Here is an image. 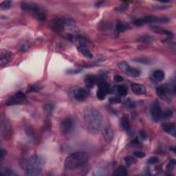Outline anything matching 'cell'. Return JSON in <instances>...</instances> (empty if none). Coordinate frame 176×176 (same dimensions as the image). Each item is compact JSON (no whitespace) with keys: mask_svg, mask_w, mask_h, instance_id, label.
Returning a JSON list of instances; mask_svg holds the SVG:
<instances>
[{"mask_svg":"<svg viewBox=\"0 0 176 176\" xmlns=\"http://www.w3.org/2000/svg\"><path fill=\"white\" fill-rule=\"evenodd\" d=\"M111 88L109 87L107 83H102L98 84V89L97 90V97L98 100H103L106 97L109 92H110Z\"/></svg>","mask_w":176,"mask_h":176,"instance_id":"cell-11","label":"cell"},{"mask_svg":"<svg viewBox=\"0 0 176 176\" xmlns=\"http://www.w3.org/2000/svg\"><path fill=\"white\" fill-rule=\"evenodd\" d=\"M21 169L28 175H37L40 174L42 169V160L37 156L21 159L19 162Z\"/></svg>","mask_w":176,"mask_h":176,"instance_id":"cell-2","label":"cell"},{"mask_svg":"<svg viewBox=\"0 0 176 176\" xmlns=\"http://www.w3.org/2000/svg\"><path fill=\"white\" fill-rule=\"evenodd\" d=\"M159 162L158 158L156 156H152L148 160V163L150 164H156Z\"/></svg>","mask_w":176,"mask_h":176,"instance_id":"cell-33","label":"cell"},{"mask_svg":"<svg viewBox=\"0 0 176 176\" xmlns=\"http://www.w3.org/2000/svg\"><path fill=\"white\" fill-rule=\"evenodd\" d=\"M89 160V156L85 152H76L65 158V167L68 169H75L85 165Z\"/></svg>","mask_w":176,"mask_h":176,"instance_id":"cell-3","label":"cell"},{"mask_svg":"<svg viewBox=\"0 0 176 176\" xmlns=\"http://www.w3.org/2000/svg\"><path fill=\"white\" fill-rule=\"evenodd\" d=\"M53 109H54V106H53L52 104H46V105H45V109H46V111L48 114H52Z\"/></svg>","mask_w":176,"mask_h":176,"instance_id":"cell-32","label":"cell"},{"mask_svg":"<svg viewBox=\"0 0 176 176\" xmlns=\"http://www.w3.org/2000/svg\"><path fill=\"white\" fill-rule=\"evenodd\" d=\"M125 162H126L128 165H131L136 163V162H137V160L134 158V157L131 156H127L126 157H125Z\"/></svg>","mask_w":176,"mask_h":176,"instance_id":"cell-27","label":"cell"},{"mask_svg":"<svg viewBox=\"0 0 176 176\" xmlns=\"http://www.w3.org/2000/svg\"><path fill=\"white\" fill-rule=\"evenodd\" d=\"M85 82L87 88H92L96 83H98V76L90 74L86 76Z\"/></svg>","mask_w":176,"mask_h":176,"instance_id":"cell-19","label":"cell"},{"mask_svg":"<svg viewBox=\"0 0 176 176\" xmlns=\"http://www.w3.org/2000/svg\"><path fill=\"white\" fill-rule=\"evenodd\" d=\"M150 28L152 30H153V32H155V33H156L164 34V35H167L168 37H169V39L173 38V33H171V32L166 30V29L161 28V27H158V26H151Z\"/></svg>","mask_w":176,"mask_h":176,"instance_id":"cell-16","label":"cell"},{"mask_svg":"<svg viewBox=\"0 0 176 176\" xmlns=\"http://www.w3.org/2000/svg\"><path fill=\"white\" fill-rule=\"evenodd\" d=\"M12 2L11 1H4L0 4V9H8L11 7Z\"/></svg>","mask_w":176,"mask_h":176,"instance_id":"cell-30","label":"cell"},{"mask_svg":"<svg viewBox=\"0 0 176 176\" xmlns=\"http://www.w3.org/2000/svg\"><path fill=\"white\" fill-rule=\"evenodd\" d=\"M169 7H171V6H153L154 9H156L158 10L167 9H169Z\"/></svg>","mask_w":176,"mask_h":176,"instance_id":"cell-40","label":"cell"},{"mask_svg":"<svg viewBox=\"0 0 176 176\" xmlns=\"http://www.w3.org/2000/svg\"><path fill=\"white\" fill-rule=\"evenodd\" d=\"M173 114V112L172 110H170V109H168V110L165 111L164 112H162V118L163 119H169L172 117Z\"/></svg>","mask_w":176,"mask_h":176,"instance_id":"cell-28","label":"cell"},{"mask_svg":"<svg viewBox=\"0 0 176 176\" xmlns=\"http://www.w3.org/2000/svg\"><path fill=\"white\" fill-rule=\"evenodd\" d=\"M175 165V160H171L170 162H169V163L168 164V165H167V169H169V170H171V169H173V167H174Z\"/></svg>","mask_w":176,"mask_h":176,"instance_id":"cell-37","label":"cell"},{"mask_svg":"<svg viewBox=\"0 0 176 176\" xmlns=\"http://www.w3.org/2000/svg\"><path fill=\"white\" fill-rule=\"evenodd\" d=\"M74 127V121L71 117L64 118L61 122V131L63 135H68L72 132Z\"/></svg>","mask_w":176,"mask_h":176,"instance_id":"cell-7","label":"cell"},{"mask_svg":"<svg viewBox=\"0 0 176 176\" xmlns=\"http://www.w3.org/2000/svg\"><path fill=\"white\" fill-rule=\"evenodd\" d=\"M104 3V2H98L96 4V6L97 7H100L101 6V4H103Z\"/></svg>","mask_w":176,"mask_h":176,"instance_id":"cell-44","label":"cell"},{"mask_svg":"<svg viewBox=\"0 0 176 176\" xmlns=\"http://www.w3.org/2000/svg\"><path fill=\"white\" fill-rule=\"evenodd\" d=\"M26 99V96L22 92H18L12 95V97L9 98L6 102L7 106H12L15 105H19Z\"/></svg>","mask_w":176,"mask_h":176,"instance_id":"cell-9","label":"cell"},{"mask_svg":"<svg viewBox=\"0 0 176 176\" xmlns=\"http://www.w3.org/2000/svg\"><path fill=\"white\" fill-rule=\"evenodd\" d=\"M116 92L121 97H125L127 95L128 90L125 85H118L116 87Z\"/></svg>","mask_w":176,"mask_h":176,"instance_id":"cell-24","label":"cell"},{"mask_svg":"<svg viewBox=\"0 0 176 176\" xmlns=\"http://www.w3.org/2000/svg\"><path fill=\"white\" fill-rule=\"evenodd\" d=\"M140 137L144 140L146 139V138H147V134H146V133L145 132V131H141V132H140Z\"/></svg>","mask_w":176,"mask_h":176,"instance_id":"cell-41","label":"cell"},{"mask_svg":"<svg viewBox=\"0 0 176 176\" xmlns=\"http://www.w3.org/2000/svg\"><path fill=\"white\" fill-rule=\"evenodd\" d=\"M134 156L137 157V158H145V156H146V154H145V153H144V152L138 151H135V152H134Z\"/></svg>","mask_w":176,"mask_h":176,"instance_id":"cell-35","label":"cell"},{"mask_svg":"<svg viewBox=\"0 0 176 176\" xmlns=\"http://www.w3.org/2000/svg\"><path fill=\"white\" fill-rule=\"evenodd\" d=\"M1 174L3 175H15L16 173L12 170L4 168L1 170Z\"/></svg>","mask_w":176,"mask_h":176,"instance_id":"cell-29","label":"cell"},{"mask_svg":"<svg viewBox=\"0 0 176 176\" xmlns=\"http://www.w3.org/2000/svg\"><path fill=\"white\" fill-rule=\"evenodd\" d=\"M122 81H123V78H122L121 76L118 75V74L114 76V81H116L117 83H119V82H121Z\"/></svg>","mask_w":176,"mask_h":176,"instance_id":"cell-39","label":"cell"},{"mask_svg":"<svg viewBox=\"0 0 176 176\" xmlns=\"http://www.w3.org/2000/svg\"><path fill=\"white\" fill-rule=\"evenodd\" d=\"M21 8L23 11L28 12L33 15L34 17L39 21H44L46 18V15L39 5L33 2H23L21 4Z\"/></svg>","mask_w":176,"mask_h":176,"instance_id":"cell-4","label":"cell"},{"mask_svg":"<svg viewBox=\"0 0 176 176\" xmlns=\"http://www.w3.org/2000/svg\"><path fill=\"white\" fill-rule=\"evenodd\" d=\"M153 78L156 80V81L161 82L164 80V73L163 71L162 70H156L153 73Z\"/></svg>","mask_w":176,"mask_h":176,"instance_id":"cell-23","label":"cell"},{"mask_svg":"<svg viewBox=\"0 0 176 176\" xmlns=\"http://www.w3.org/2000/svg\"><path fill=\"white\" fill-rule=\"evenodd\" d=\"M118 68L123 72L125 74L132 77H139L141 74L140 71L137 68L131 67L125 61H122L118 63Z\"/></svg>","mask_w":176,"mask_h":176,"instance_id":"cell-6","label":"cell"},{"mask_svg":"<svg viewBox=\"0 0 176 176\" xmlns=\"http://www.w3.org/2000/svg\"><path fill=\"white\" fill-rule=\"evenodd\" d=\"M162 111L158 102H155L151 108V115L155 122H158L162 118Z\"/></svg>","mask_w":176,"mask_h":176,"instance_id":"cell-12","label":"cell"},{"mask_svg":"<svg viewBox=\"0 0 176 176\" xmlns=\"http://www.w3.org/2000/svg\"><path fill=\"white\" fill-rule=\"evenodd\" d=\"M85 127L87 132L92 135L98 134L103 122V116L97 109L87 107L83 112Z\"/></svg>","mask_w":176,"mask_h":176,"instance_id":"cell-1","label":"cell"},{"mask_svg":"<svg viewBox=\"0 0 176 176\" xmlns=\"http://www.w3.org/2000/svg\"><path fill=\"white\" fill-rule=\"evenodd\" d=\"M156 93L158 94V97L162 98V100H170L169 99V94L170 91L168 89L167 86H160L158 87L156 89Z\"/></svg>","mask_w":176,"mask_h":176,"instance_id":"cell-13","label":"cell"},{"mask_svg":"<svg viewBox=\"0 0 176 176\" xmlns=\"http://www.w3.org/2000/svg\"><path fill=\"white\" fill-rule=\"evenodd\" d=\"M12 55V53L8 50L2 51L0 55V62L2 65H6V64L10 61V58Z\"/></svg>","mask_w":176,"mask_h":176,"instance_id":"cell-17","label":"cell"},{"mask_svg":"<svg viewBox=\"0 0 176 176\" xmlns=\"http://www.w3.org/2000/svg\"><path fill=\"white\" fill-rule=\"evenodd\" d=\"M170 19L167 17H154V16H146L145 17L138 19L134 21V25L137 26H142L145 24L151 23H168Z\"/></svg>","mask_w":176,"mask_h":176,"instance_id":"cell-5","label":"cell"},{"mask_svg":"<svg viewBox=\"0 0 176 176\" xmlns=\"http://www.w3.org/2000/svg\"><path fill=\"white\" fill-rule=\"evenodd\" d=\"M121 125L122 129H123L125 132H127L128 133H129L131 132L129 120L127 116H124L122 117V118L121 119Z\"/></svg>","mask_w":176,"mask_h":176,"instance_id":"cell-20","label":"cell"},{"mask_svg":"<svg viewBox=\"0 0 176 176\" xmlns=\"http://www.w3.org/2000/svg\"><path fill=\"white\" fill-rule=\"evenodd\" d=\"M134 60L135 61H136V62L143 63V64H145V65H150V64L153 63L152 61H151L150 59H149V58H134Z\"/></svg>","mask_w":176,"mask_h":176,"instance_id":"cell-26","label":"cell"},{"mask_svg":"<svg viewBox=\"0 0 176 176\" xmlns=\"http://www.w3.org/2000/svg\"><path fill=\"white\" fill-rule=\"evenodd\" d=\"M162 129L165 133L175 136V125L173 122H164L162 125Z\"/></svg>","mask_w":176,"mask_h":176,"instance_id":"cell-15","label":"cell"},{"mask_svg":"<svg viewBox=\"0 0 176 176\" xmlns=\"http://www.w3.org/2000/svg\"><path fill=\"white\" fill-rule=\"evenodd\" d=\"M77 49H78L79 51L81 52L83 55L85 56V57L90 58L93 57L92 53L90 52V50L87 47L83 46H77Z\"/></svg>","mask_w":176,"mask_h":176,"instance_id":"cell-21","label":"cell"},{"mask_svg":"<svg viewBox=\"0 0 176 176\" xmlns=\"http://www.w3.org/2000/svg\"><path fill=\"white\" fill-rule=\"evenodd\" d=\"M28 48V44H21L20 46V50L21 52H25Z\"/></svg>","mask_w":176,"mask_h":176,"instance_id":"cell-38","label":"cell"},{"mask_svg":"<svg viewBox=\"0 0 176 176\" xmlns=\"http://www.w3.org/2000/svg\"><path fill=\"white\" fill-rule=\"evenodd\" d=\"M40 90H41V88H40L38 85H31V86L29 87V92H39Z\"/></svg>","mask_w":176,"mask_h":176,"instance_id":"cell-34","label":"cell"},{"mask_svg":"<svg viewBox=\"0 0 176 176\" xmlns=\"http://www.w3.org/2000/svg\"><path fill=\"white\" fill-rule=\"evenodd\" d=\"M127 174L128 173L127 171V169H125L123 166L119 167L114 173V175H118V176H124V175H127Z\"/></svg>","mask_w":176,"mask_h":176,"instance_id":"cell-25","label":"cell"},{"mask_svg":"<svg viewBox=\"0 0 176 176\" xmlns=\"http://www.w3.org/2000/svg\"><path fill=\"white\" fill-rule=\"evenodd\" d=\"M128 7H129V4H128L127 2H124V3H122L121 6L117 9V10H118L120 12H123Z\"/></svg>","mask_w":176,"mask_h":176,"instance_id":"cell-31","label":"cell"},{"mask_svg":"<svg viewBox=\"0 0 176 176\" xmlns=\"http://www.w3.org/2000/svg\"><path fill=\"white\" fill-rule=\"evenodd\" d=\"M102 135L106 143H110L114 138V132L109 126H105L102 129Z\"/></svg>","mask_w":176,"mask_h":176,"instance_id":"cell-14","label":"cell"},{"mask_svg":"<svg viewBox=\"0 0 176 176\" xmlns=\"http://www.w3.org/2000/svg\"><path fill=\"white\" fill-rule=\"evenodd\" d=\"M132 92L136 95H144L146 92L145 87L140 84L132 85Z\"/></svg>","mask_w":176,"mask_h":176,"instance_id":"cell-18","label":"cell"},{"mask_svg":"<svg viewBox=\"0 0 176 176\" xmlns=\"http://www.w3.org/2000/svg\"><path fill=\"white\" fill-rule=\"evenodd\" d=\"M129 26L126 24V23L122 22L121 21H118L116 25V33L117 34L123 33L125 30H127V29H129Z\"/></svg>","mask_w":176,"mask_h":176,"instance_id":"cell-22","label":"cell"},{"mask_svg":"<svg viewBox=\"0 0 176 176\" xmlns=\"http://www.w3.org/2000/svg\"><path fill=\"white\" fill-rule=\"evenodd\" d=\"M81 72V69H79V70H71L70 72H68V73H70V74H76V73H79Z\"/></svg>","mask_w":176,"mask_h":176,"instance_id":"cell-42","label":"cell"},{"mask_svg":"<svg viewBox=\"0 0 176 176\" xmlns=\"http://www.w3.org/2000/svg\"><path fill=\"white\" fill-rule=\"evenodd\" d=\"M88 92L84 88L76 87L72 90V96L77 101L85 100L88 97Z\"/></svg>","mask_w":176,"mask_h":176,"instance_id":"cell-10","label":"cell"},{"mask_svg":"<svg viewBox=\"0 0 176 176\" xmlns=\"http://www.w3.org/2000/svg\"><path fill=\"white\" fill-rule=\"evenodd\" d=\"M5 154H6V151H5L2 148L1 149V160L2 161L4 159V156H5Z\"/></svg>","mask_w":176,"mask_h":176,"instance_id":"cell-43","label":"cell"},{"mask_svg":"<svg viewBox=\"0 0 176 176\" xmlns=\"http://www.w3.org/2000/svg\"><path fill=\"white\" fill-rule=\"evenodd\" d=\"M1 134L4 139H9L11 136V124L5 117H2L1 118Z\"/></svg>","mask_w":176,"mask_h":176,"instance_id":"cell-8","label":"cell"},{"mask_svg":"<svg viewBox=\"0 0 176 176\" xmlns=\"http://www.w3.org/2000/svg\"><path fill=\"white\" fill-rule=\"evenodd\" d=\"M109 102L113 103H119L121 102V99L119 97H112L109 98Z\"/></svg>","mask_w":176,"mask_h":176,"instance_id":"cell-36","label":"cell"}]
</instances>
